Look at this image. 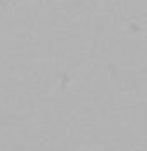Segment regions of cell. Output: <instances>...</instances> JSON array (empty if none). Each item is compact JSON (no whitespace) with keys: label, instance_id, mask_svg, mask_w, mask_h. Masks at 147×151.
<instances>
[]
</instances>
